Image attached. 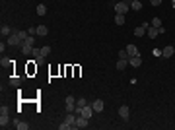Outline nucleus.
<instances>
[{
	"label": "nucleus",
	"mask_w": 175,
	"mask_h": 130,
	"mask_svg": "<svg viewBox=\"0 0 175 130\" xmlns=\"http://www.w3.org/2000/svg\"><path fill=\"white\" fill-rule=\"evenodd\" d=\"M33 43H35V39H33V35H29V37H27V39H24L21 41V52H24V54H31L33 52Z\"/></svg>",
	"instance_id": "nucleus-1"
},
{
	"label": "nucleus",
	"mask_w": 175,
	"mask_h": 130,
	"mask_svg": "<svg viewBox=\"0 0 175 130\" xmlns=\"http://www.w3.org/2000/svg\"><path fill=\"white\" fill-rule=\"evenodd\" d=\"M74 122H76V115H74V113H68V115H66V120L60 124L58 128H60V130H68V128L74 126Z\"/></svg>",
	"instance_id": "nucleus-2"
},
{
	"label": "nucleus",
	"mask_w": 175,
	"mask_h": 130,
	"mask_svg": "<svg viewBox=\"0 0 175 130\" xmlns=\"http://www.w3.org/2000/svg\"><path fill=\"white\" fill-rule=\"evenodd\" d=\"M88 120H90V118L82 117V115H76V122H74L72 128H86V126H88Z\"/></svg>",
	"instance_id": "nucleus-3"
},
{
	"label": "nucleus",
	"mask_w": 175,
	"mask_h": 130,
	"mask_svg": "<svg viewBox=\"0 0 175 130\" xmlns=\"http://www.w3.org/2000/svg\"><path fill=\"white\" fill-rule=\"evenodd\" d=\"M6 45H8V47H16V45H21V39H19V35H18V33H12V35L8 37Z\"/></svg>",
	"instance_id": "nucleus-4"
},
{
	"label": "nucleus",
	"mask_w": 175,
	"mask_h": 130,
	"mask_svg": "<svg viewBox=\"0 0 175 130\" xmlns=\"http://www.w3.org/2000/svg\"><path fill=\"white\" fill-rule=\"evenodd\" d=\"M115 12L117 14H127L129 12V2H117L115 4Z\"/></svg>",
	"instance_id": "nucleus-5"
},
{
	"label": "nucleus",
	"mask_w": 175,
	"mask_h": 130,
	"mask_svg": "<svg viewBox=\"0 0 175 130\" xmlns=\"http://www.w3.org/2000/svg\"><path fill=\"white\" fill-rule=\"evenodd\" d=\"M74 109H76V99L68 95L66 97V113H74Z\"/></svg>",
	"instance_id": "nucleus-6"
},
{
	"label": "nucleus",
	"mask_w": 175,
	"mask_h": 130,
	"mask_svg": "<svg viewBox=\"0 0 175 130\" xmlns=\"http://www.w3.org/2000/svg\"><path fill=\"white\" fill-rule=\"evenodd\" d=\"M119 117L123 118V120H129V117H130V109L127 107V105H123V107H119Z\"/></svg>",
	"instance_id": "nucleus-7"
},
{
	"label": "nucleus",
	"mask_w": 175,
	"mask_h": 130,
	"mask_svg": "<svg viewBox=\"0 0 175 130\" xmlns=\"http://www.w3.org/2000/svg\"><path fill=\"white\" fill-rule=\"evenodd\" d=\"M173 52H175V47L173 45H167V47H163V49H162V56H163V58H169V56H173Z\"/></svg>",
	"instance_id": "nucleus-8"
},
{
	"label": "nucleus",
	"mask_w": 175,
	"mask_h": 130,
	"mask_svg": "<svg viewBox=\"0 0 175 130\" xmlns=\"http://www.w3.org/2000/svg\"><path fill=\"white\" fill-rule=\"evenodd\" d=\"M146 33H148V37H150V39H156V37L160 35V27H154L152 23H150V27L146 29Z\"/></svg>",
	"instance_id": "nucleus-9"
},
{
	"label": "nucleus",
	"mask_w": 175,
	"mask_h": 130,
	"mask_svg": "<svg viewBox=\"0 0 175 130\" xmlns=\"http://www.w3.org/2000/svg\"><path fill=\"white\" fill-rule=\"evenodd\" d=\"M129 64H130V66H134V68H138V66L142 64V56H140V54H136V56H130V58H129Z\"/></svg>",
	"instance_id": "nucleus-10"
},
{
	"label": "nucleus",
	"mask_w": 175,
	"mask_h": 130,
	"mask_svg": "<svg viewBox=\"0 0 175 130\" xmlns=\"http://www.w3.org/2000/svg\"><path fill=\"white\" fill-rule=\"evenodd\" d=\"M103 107H105V103L101 101V99H95V101L91 103V109L95 111V113H101V111H103Z\"/></svg>",
	"instance_id": "nucleus-11"
},
{
	"label": "nucleus",
	"mask_w": 175,
	"mask_h": 130,
	"mask_svg": "<svg viewBox=\"0 0 175 130\" xmlns=\"http://www.w3.org/2000/svg\"><path fill=\"white\" fill-rule=\"evenodd\" d=\"M93 113H95V111L91 109V105H86L84 109H82V113H80V115H82V117H86V118H91V115H93Z\"/></svg>",
	"instance_id": "nucleus-12"
},
{
	"label": "nucleus",
	"mask_w": 175,
	"mask_h": 130,
	"mask_svg": "<svg viewBox=\"0 0 175 130\" xmlns=\"http://www.w3.org/2000/svg\"><path fill=\"white\" fill-rule=\"evenodd\" d=\"M14 128H18V130H27V128H29V124L18 118V120H14Z\"/></svg>",
	"instance_id": "nucleus-13"
},
{
	"label": "nucleus",
	"mask_w": 175,
	"mask_h": 130,
	"mask_svg": "<svg viewBox=\"0 0 175 130\" xmlns=\"http://www.w3.org/2000/svg\"><path fill=\"white\" fill-rule=\"evenodd\" d=\"M10 126V117L8 115H0V128H8Z\"/></svg>",
	"instance_id": "nucleus-14"
},
{
	"label": "nucleus",
	"mask_w": 175,
	"mask_h": 130,
	"mask_svg": "<svg viewBox=\"0 0 175 130\" xmlns=\"http://www.w3.org/2000/svg\"><path fill=\"white\" fill-rule=\"evenodd\" d=\"M127 52H129V58H130V56L140 54V52H138V49H136V45H129V47H127Z\"/></svg>",
	"instance_id": "nucleus-15"
},
{
	"label": "nucleus",
	"mask_w": 175,
	"mask_h": 130,
	"mask_svg": "<svg viewBox=\"0 0 175 130\" xmlns=\"http://www.w3.org/2000/svg\"><path fill=\"white\" fill-rule=\"evenodd\" d=\"M130 8H132L134 12H140V10H142V2H140V0H132V2H130Z\"/></svg>",
	"instance_id": "nucleus-16"
},
{
	"label": "nucleus",
	"mask_w": 175,
	"mask_h": 130,
	"mask_svg": "<svg viewBox=\"0 0 175 130\" xmlns=\"http://www.w3.org/2000/svg\"><path fill=\"white\" fill-rule=\"evenodd\" d=\"M127 64H129V60L119 58V60H117V70H125V68H127Z\"/></svg>",
	"instance_id": "nucleus-17"
},
{
	"label": "nucleus",
	"mask_w": 175,
	"mask_h": 130,
	"mask_svg": "<svg viewBox=\"0 0 175 130\" xmlns=\"http://www.w3.org/2000/svg\"><path fill=\"white\" fill-rule=\"evenodd\" d=\"M47 33H49L47 25H37V35H41V37H45Z\"/></svg>",
	"instance_id": "nucleus-18"
},
{
	"label": "nucleus",
	"mask_w": 175,
	"mask_h": 130,
	"mask_svg": "<svg viewBox=\"0 0 175 130\" xmlns=\"http://www.w3.org/2000/svg\"><path fill=\"white\" fill-rule=\"evenodd\" d=\"M0 33H2V37H10L12 35V29L8 25H2V29H0Z\"/></svg>",
	"instance_id": "nucleus-19"
},
{
	"label": "nucleus",
	"mask_w": 175,
	"mask_h": 130,
	"mask_svg": "<svg viewBox=\"0 0 175 130\" xmlns=\"http://www.w3.org/2000/svg\"><path fill=\"white\" fill-rule=\"evenodd\" d=\"M115 23L117 25H123L125 23V14H117L115 16Z\"/></svg>",
	"instance_id": "nucleus-20"
},
{
	"label": "nucleus",
	"mask_w": 175,
	"mask_h": 130,
	"mask_svg": "<svg viewBox=\"0 0 175 130\" xmlns=\"http://www.w3.org/2000/svg\"><path fill=\"white\" fill-rule=\"evenodd\" d=\"M144 33H146V27H144V25H140V27H136V29H134V35H136V37H142Z\"/></svg>",
	"instance_id": "nucleus-21"
},
{
	"label": "nucleus",
	"mask_w": 175,
	"mask_h": 130,
	"mask_svg": "<svg viewBox=\"0 0 175 130\" xmlns=\"http://www.w3.org/2000/svg\"><path fill=\"white\" fill-rule=\"evenodd\" d=\"M45 14H47V6L45 4H39L37 6V16H45Z\"/></svg>",
	"instance_id": "nucleus-22"
},
{
	"label": "nucleus",
	"mask_w": 175,
	"mask_h": 130,
	"mask_svg": "<svg viewBox=\"0 0 175 130\" xmlns=\"http://www.w3.org/2000/svg\"><path fill=\"white\" fill-rule=\"evenodd\" d=\"M10 84H12L14 87H19V84H21V78H12V80H10Z\"/></svg>",
	"instance_id": "nucleus-23"
},
{
	"label": "nucleus",
	"mask_w": 175,
	"mask_h": 130,
	"mask_svg": "<svg viewBox=\"0 0 175 130\" xmlns=\"http://www.w3.org/2000/svg\"><path fill=\"white\" fill-rule=\"evenodd\" d=\"M49 52H51V47H49V45L41 47V54H43V56H49Z\"/></svg>",
	"instance_id": "nucleus-24"
},
{
	"label": "nucleus",
	"mask_w": 175,
	"mask_h": 130,
	"mask_svg": "<svg viewBox=\"0 0 175 130\" xmlns=\"http://www.w3.org/2000/svg\"><path fill=\"white\" fill-rule=\"evenodd\" d=\"M119 58H123V60H129V52H127V49H123V51L119 52Z\"/></svg>",
	"instance_id": "nucleus-25"
},
{
	"label": "nucleus",
	"mask_w": 175,
	"mask_h": 130,
	"mask_svg": "<svg viewBox=\"0 0 175 130\" xmlns=\"http://www.w3.org/2000/svg\"><path fill=\"white\" fill-rule=\"evenodd\" d=\"M16 33H18V35H19V39H21V41H24V39H27V37H29V33H27V31H16Z\"/></svg>",
	"instance_id": "nucleus-26"
},
{
	"label": "nucleus",
	"mask_w": 175,
	"mask_h": 130,
	"mask_svg": "<svg viewBox=\"0 0 175 130\" xmlns=\"http://www.w3.org/2000/svg\"><path fill=\"white\" fill-rule=\"evenodd\" d=\"M31 54L35 56V58H39V56H43V54H41V49H37V47L33 49V52H31Z\"/></svg>",
	"instance_id": "nucleus-27"
},
{
	"label": "nucleus",
	"mask_w": 175,
	"mask_h": 130,
	"mask_svg": "<svg viewBox=\"0 0 175 130\" xmlns=\"http://www.w3.org/2000/svg\"><path fill=\"white\" fill-rule=\"evenodd\" d=\"M10 62H12V60L8 58V56H2V60H0V64H2V66H8Z\"/></svg>",
	"instance_id": "nucleus-28"
},
{
	"label": "nucleus",
	"mask_w": 175,
	"mask_h": 130,
	"mask_svg": "<svg viewBox=\"0 0 175 130\" xmlns=\"http://www.w3.org/2000/svg\"><path fill=\"white\" fill-rule=\"evenodd\" d=\"M152 25H154V27H162V21H160V18H154V20H152Z\"/></svg>",
	"instance_id": "nucleus-29"
},
{
	"label": "nucleus",
	"mask_w": 175,
	"mask_h": 130,
	"mask_svg": "<svg viewBox=\"0 0 175 130\" xmlns=\"http://www.w3.org/2000/svg\"><path fill=\"white\" fill-rule=\"evenodd\" d=\"M0 115H8V107H6V105H2V107H0Z\"/></svg>",
	"instance_id": "nucleus-30"
},
{
	"label": "nucleus",
	"mask_w": 175,
	"mask_h": 130,
	"mask_svg": "<svg viewBox=\"0 0 175 130\" xmlns=\"http://www.w3.org/2000/svg\"><path fill=\"white\" fill-rule=\"evenodd\" d=\"M27 33H29V35H35V33H37V27H29Z\"/></svg>",
	"instance_id": "nucleus-31"
},
{
	"label": "nucleus",
	"mask_w": 175,
	"mask_h": 130,
	"mask_svg": "<svg viewBox=\"0 0 175 130\" xmlns=\"http://www.w3.org/2000/svg\"><path fill=\"white\" fill-rule=\"evenodd\" d=\"M150 2H152V6H160L162 4V0H150Z\"/></svg>",
	"instance_id": "nucleus-32"
},
{
	"label": "nucleus",
	"mask_w": 175,
	"mask_h": 130,
	"mask_svg": "<svg viewBox=\"0 0 175 130\" xmlns=\"http://www.w3.org/2000/svg\"><path fill=\"white\" fill-rule=\"evenodd\" d=\"M130 2H132V0H130Z\"/></svg>",
	"instance_id": "nucleus-33"
}]
</instances>
